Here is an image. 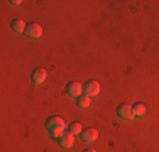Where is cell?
I'll use <instances>...</instances> for the list:
<instances>
[{
  "label": "cell",
  "mask_w": 159,
  "mask_h": 152,
  "mask_svg": "<svg viewBox=\"0 0 159 152\" xmlns=\"http://www.w3.org/2000/svg\"><path fill=\"white\" fill-rule=\"evenodd\" d=\"M46 128L49 132V135L54 137V139H59L64 132H66V122L61 117H51L46 122Z\"/></svg>",
  "instance_id": "cell-1"
},
{
  "label": "cell",
  "mask_w": 159,
  "mask_h": 152,
  "mask_svg": "<svg viewBox=\"0 0 159 152\" xmlns=\"http://www.w3.org/2000/svg\"><path fill=\"white\" fill-rule=\"evenodd\" d=\"M98 93H100V83L98 81H88V83L83 85V95L93 98V96H97Z\"/></svg>",
  "instance_id": "cell-2"
},
{
  "label": "cell",
  "mask_w": 159,
  "mask_h": 152,
  "mask_svg": "<svg viewBox=\"0 0 159 152\" xmlns=\"http://www.w3.org/2000/svg\"><path fill=\"white\" fill-rule=\"evenodd\" d=\"M24 34L29 39H39V37L43 36V27H41L39 24H36V22H32V24L27 25V29H25Z\"/></svg>",
  "instance_id": "cell-3"
},
{
  "label": "cell",
  "mask_w": 159,
  "mask_h": 152,
  "mask_svg": "<svg viewBox=\"0 0 159 152\" xmlns=\"http://www.w3.org/2000/svg\"><path fill=\"white\" fill-rule=\"evenodd\" d=\"M115 112H117V115H119V118H122V120H130V118H134L132 106H129V105H125V103L119 105Z\"/></svg>",
  "instance_id": "cell-4"
},
{
  "label": "cell",
  "mask_w": 159,
  "mask_h": 152,
  "mask_svg": "<svg viewBox=\"0 0 159 152\" xmlns=\"http://www.w3.org/2000/svg\"><path fill=\"white\" fill-rule=\"evenodd\" d=\"M66 95H70L71 98H78L83 95V86L80 85L78 81H71L70 85L66 86Z\"/></svg>",
  "instance_id": "cell-5"
},
{
  "label": "cell",
  "mask_w": 159,
  "mask_h": 152,
  "mask_svg": "<svg viewBox=\"0 0 159 152\" xmlns=\"http://www.w3.org/2000/svg\"><path fill=\"white\" fill-rule=\"evenodd\" d=\"M46 78H48V73H46V69H43V68L34 69L32 74H31V79H32L34 85H43V83L46 81Z\"/></svg>",
  "instance_id": "cell-6"
},
{
  "label": "cell",
  "mask_w": 159,
  "mask_h": 152,
  "mask_svg": "<svg viewBox=\"0 0 159 152\" xmlns=\"http://www.w3.org/2000/svg\"><path fill=\"white\" fill-rule=\"evenodd\" d=\"M73 137H75L73 134H70V132L66 130V132H64V134H63V135L58 139V144L63 147V149H70V147L73 145V142H75V139H73Z\"/></svg>",
  "instance_id": "cell-7"
},
{
  "label": "cell",
  "mask_w": 159,
  "mask_h": 152,
  "mask_svg": "<svg viewBox=\"0 0 159 152\" xmlns=\"http://www.w3.org/2000/svg\"><path fill=\"white\" fill-rule=\"evenodd\" d=\"M81 139L85 140L86 144L95 142V140L98 139V130L97 128H85V130L81 132Z\"/></svg>",
  "instance_id": "cell-8"
},
{
  "label": "cell",
  "mask_w": 159,
  "mask_h": 152,
  "mask_svg": "<svg viewBox=\"0 0 159 152\" xmlns=\"http://www.w3.org/2000/svg\"><path fill=\"white\" fill-rule=\"evenodd\" d=\"M25 29H27V25L24 24V20H20V19H16V20H12V30L17 34H24Z\"/></svg>",
  "instance_id": "cell-9"
},
{
  "label": "cell",
  "mask_w": 159,
  "mask_h": 152,
  "mask_svg": "<svg viewBox=\"0 0 159 152\" xmlns=\"http://www.w3.org/2000/svg\"><path fill=\"white\" fill-rule=\"evenodd\" d=\"M132 112H134V117H146L147 108L142 103H135V105H132Z\"/></svg>",
  "instance_id": "cell-10"
},
{
  "label": "cell",
  "mask_w": 159,
  "mask_h": 152,
  "mask_svg": "<svg viewBox=\"0 0 159 152\" xmlns=\"http://www.w3.org/2000/svg\"><path fill=\"white\" fill-rule=\"evenodd\" d=\"M68 132H70V134H73V135H81V132H83L81 123H80V122H75V123H71L70 127H68Z\"/></svg>",
  "instance_id": "cell-11"
},
{
  "label": "cell",
  "mask_w": 159,
  "mask_h": 152,
  "mask_svg": "<svg viewBox=\"0 0 159 152\" xmlns=\"http://www.w3.org/2000/svg\"><path fill=\"white\" fill-rule=\"evenodd\" d=\"M76 103L80 108H88L90 106V96H86V95H81V96L76 98Z\"/></svg>",
  "instance_id": "cell-12"
},
{
  "label": "cell",
  "mask_w": 159,
  "mask_h": 152,
  "mask_svg": "<svg viewBox=\"0 0 159 152\" xmlns=\"http://www.w3.org/2000/svg\"><path fill=\"white\" fill-rule=\"evenodd\" d=\"M10 3H12V5H19V3H20V0H12Z\"/></svg>",
  "instance_id": "cell-13"
},
{
  "label": "cell",
  "mask_w": 159,
  "mask_h": 152,
  "mask_svg": "<svg viewBox=\"0 0 159 152\" xmlns=\"http://www.w3.org/2000/svg\"><path fill=\"white\" fill-rule=\"evenodd\" d=\"M83 152H97L95 149H86V150H83Z\"/></svg>",
  "instance_id": "cell-14"
}]
</instances>
